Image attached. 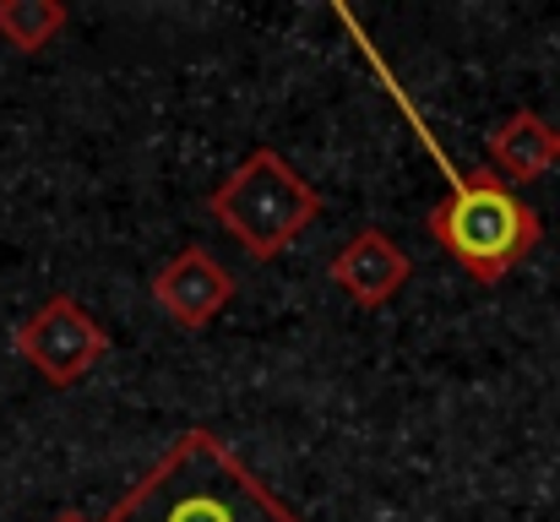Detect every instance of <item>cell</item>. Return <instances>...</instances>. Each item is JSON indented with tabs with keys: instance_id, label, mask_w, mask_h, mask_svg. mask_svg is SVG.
<instances>
[{
	"instance_id": "6da1fadb",
	"label": "cell",
	"mask_w": 560,
	"mask_h": 522,
	"mask_svg": "<svg viewBox=\"0 0 560 522\" xmlns=\"http://www.w3.org/2000/svg\"><path fill=\"white\" fill-rule=\"evenodd\" d=\"M104 522H300L212 430H186Z\"/></svg>"
},
{
	"instance_id": "7a4b0ae2",
	"label": "cell",
	"mask_w": 560,
	"mask_h": 522,
	"mask_svg": "<svg viewBox=\"0 0 560 522\" xmlns=\"http://www.w3.org/2000/svg\"><path fill=\"white\" fill-rule=\"evenodd\" d=\"M430 234L474 283H501L539 251L545 218L495 174H452L446 196L430 207Z\"/></svg>"
},
{
	"instance_id": "3957f363",
	"label": "cell",
	"mask_w": 560,
	"mask_h": 522,
	"mask_svg": "<svg viewBox=\"0 0 560 522\" xmlns=\"http://www.w3.org/2000/svg\"><path fill=\"white\" fill-rule=\"evenodd\" d=\"M207 212L223 223V234L250 251L256 262H272L278 251H289L322 212V196L289 170L272 148H256L234 174H223V185L207 190Z\"/></svg>"
},
{
	"instance_id": "277c9868",
	"label": "cell",
	"mask_w": 560,
	"mask_h": 522,
	"mask_svg": "<svg viewBox=\"0 0 560 522\" xmlns=\"http://www.w3.org/2000/svg\"><path fill=\"white\" fill-rule=\"evenodd\" d=\"M16 353L49 381V386H77L88 370H98V359L109 353V333L71 300V294H55L44 300L22 327H16Z\"/></svg>"
},
{
	"instance_id": "5b68a950",
	"label": "cell",
	"mask_w": 560,
	"mask_h": 522,
	"mask_svg": "<svg viewBox=\"0 0 560 522\" xmlns=\"http://www.w3.org/2000/svg\"><path fill=\"white\" fill-rule=\"evenodd\" d=\"M234 300V278L223 272V262L207 245H186L175 262H164V272L153 278V305L180 322L186 333H201L223 305Z\"/></svg>"
},
{
	"instance_id": "8992f818",
	"label": "cell",
	"mask_w": 560,
	"mask_h": 522,
	"mask_svg": "<svg viewBox=\"0 0 560 522\" xmlns=\"http://www.w3.org/2000/svg\"><path fill=\"white\" fill-rule=\"evenodd\" d=\"M408 272H413V262H408L402 245H397L392 234H381V229H360V234L338 251V262L327 267V278H332L354 305H365V311H381V305L408 283Z\"/></svg>"
},
{
	"instance_id": "52a82bcc",
	"label": "cell",
	"mask_w": 560,
	"mask_h": 522,
	"mask_svg": "<svg viewBox=\"0 0 560 522\" xmlns=\"http://www.w3.org/2000/svg\"><path fill=\"white\" fill-rule=\"evenodd\" d=\"M485 159H490V174H495L501 185H528V179H539L545 170H556L560 142L534 109H517L512 120H501V126L490 131Z\"/></svg>"
},
{
	"instance_id": "ba28073f",
	"label": "cell",
	"mask_w": 560,
	"mask_h": 522,
	"mask_svg": "<svg viewBox=\"0 0 560 522\" xmlns=\"http://www.w3.org/2000/svg\"><path fill=\"white\" fill-rule=\"evenodd\" d=\"M60 27H66L60 0H0V38L22 55H38L44 44H55Z\"/></svg>"
},
{
	"instance_id": "9c48e42d",
	"label": "cell",
	"mask_w": 560,
	"mask_h": 522,
	"mask_svg": "<svg viewBox=\"0 0 560 522\" xmlns=\"http://www.w3.org/2000/svg\"><path fill=\"white\" fill-rule=\"evenodd\" d=\"M55 522H88V518H82V512H60Z\"/></svg>"
},
{
	"instance_id": "30bf717a",
	"label": "cell",
	"mask_w": 560,
	"mask_h": 522,
	"mask_svg": "<svg viewBox=\"0 0 560 522\" xmlns=\"http://www.w3.org/2000/svg\"><path fill=\"white\" fill-rule=\"evenodd\" d=\"M556 142H560V131H556Z\"/></svg>"
}]
</instances>
